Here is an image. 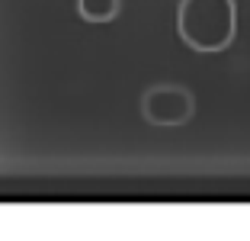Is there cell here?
<instances>
[{
  "mask_svg": "<svg viewBox=\"0 0 250 241\" xmlns=\"http://www.w3.org/2000/svg\"><path fill=\"white\" fill-rule=\"evenodd\" d=\"M180 39L192 51H225L237 36L234 0H180L177 7Z\"/></svg>",
  "mask_w": 250,
  "mask_h": 241,
  "instance_id": "cell-1",
  "label": "cell"
},
{
  "mask_svg": "<svg viewBox=\"0 0 250 241\" xmlns=\"http://www.w3.org/2000/svg\"><path fill=\"white\" fill-rule=\"evenodd\" d=\"M122 10V0H77V13L87 23H112Z\"/></svg>",
  "mask_w": 250,
  "mask_h": 241,
  "instance_id": "cell-3",
  "label": "cell"
},
{
  "mask_svg": "<svg viewBox=\"0 0 250 241\" xmlns=\"http://www.w3.org/2000/svg\"><path fill=\"white\" fill-rule=\"evenodd\" d=\"M141 116L151 125H164V129H173V125H186L196 113V96L183 87V84H161V87H151L141 94Z\"/></svg>",
  "mask_w": 250,
  "mask_h": 241,
  "instance_id": "cell-2",
  "label": "cell"
}]
</instances>
